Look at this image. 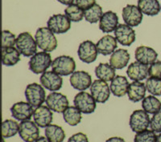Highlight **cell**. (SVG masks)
Here are the masks:
<instances>
[{
  "instance_id": "f6af8a7d",
  "label": "cell",
  "mask_w": 161,
  "mask_h": 142,
  "mask_svg": "<svg viewBox=\"0 0 161 142\" xmlns=\"http://www.w3.org/2000/svg\"><path fill=\"white\" fill-rule=\"evenodd\" d=\"M157 142H161V133L157 136Z\"/></svg>"
},
{
  "instance_id": "52a82bcc",
  "label": "cell",
  "mask_w": 161,
  "mask_h": 142,
  "mask_svg": "<svg viewBox=\"0 0 161 142\" xmlns=\"http://www.w3.org/2000/svg\"><path fill=\"white\" fill-rule=\"evenodd\" d=\"M150 121L148 113L144 110H136L130 115L129 124L132 131L138 133L147 129Z\"/></svg>"
},
{
  "instance_id": "9a60e30c",
  "label": "cell",
  "mask_w": 161,
  "mask_h": 142,
  "mask_svg": "<svg viewBox=\"0 0 161 142\" xmlns=\"http://www.w3.org/2000/svg\"><path fill=\"white\" fill-rule=\"evenodd\" d=\"M40 84L49 91H59L63 84V79L55 71H45L40 78Z\"/></svg>"
},
{
  "instance_id": "6da1fadb",
  "label": "cell",
  "mask_w": 161,
  "mask_h": 142,
  "mask_svg": "<svg viewBox=\"0 0 161 142\" xmlns=\"http://www.w3.org/2000/svg\"><path fill=\"white\" fill-rule=\"evenodd\" d=\"M35 39L39 48L46 52H51L57 47V40L54 33L48 28L37 29Z\"/></svg>"
},
{
  "instance_id": "f35d334b",
  "label": "cell",
  "mask_w": 161,
  "mask_h": 142,
  "mask_svg": "<svg viewBox=\"0 0 161 142\" xmlns=\"http://www.w3.org/2000/svg\"><path fill=\"white\" fill-rule=\"evenodd\" d=\"M149 76L161 79V61H156L149 67Z\"/></svg>"
},
{
  "instance_id": "277c9868",
  "label": "cell",
  "mask_w": 161,
  "mask_h": 142,
  "mask_svg": "<svg viewBox=\"0 0 161 142\" xmlns=\"http://www.w3.org/2000/svg\"><path fill=\"white\" fill-rule=\"evenodd\" d=\"M52 57L48 52L40 51L36 53L31 56L28 62L29 69L35 74H41L45 72L50 66H52Z\"/></svg>"
},
{
  "instance_id": "d590c367",
  "label": "cell",
  "mask_w": 161,
  "mask_h": 142,
  "mask_svg": "<svg viewBox=\"0 0 161 142\" xmlns=\"http://www.w3.org/2000/svg\"><path fill=\"white\" fill-rule=\"evenodd\" d=\"M135 142H157V136L152 130H144L136 133L134 138Z\"/></svg>"
},
{
  "instance_id": "7402d4cb",
  "label": "cell",
  "mask_w": 161,
  "mask_h": 142,
  "mask_svg": "<svg viewBox=\"0 0 161 142\" xmlns=\"http://www.w3.org/2000/svg\"><path fill=\"white\" fill-rule=\"evenodd\" d=\"M130 54L126 49H118L114 51L110 58V64L114 69H123L128 64Z\"/></svg>"
},
{
  "instance_id": "3957f363",
  "label": "cell",
  "mask_w": 161,
  "mask_h": 142,
  "mask_svg": "<svg viewBox=\"0 0 161 142\" xmlns=\"http://www.w3.org/2000/svg\"><path fill=\"white\" fill-rule=\"evenodd\" d=\"M25 97L28 103L36 109L46 100L45 90L42 85L32 83L26 87Z\"/></svg>"
},
{
  "instance_id": "9c48e42d",
  "label": "cell",
  "mask_w": 161,
  "mask_h": 142,
  "mask_svg": "<svg viewBox=\"0 0 161 142\" xmlns=\"http://www.w3.org/2000/svg\"><path fill=\"white\" fill-rule=\"evenodd\" d=\"M48 28L56 34L66 33L71 28V21L66 15L61 14L53 15L48 18L47 23Z\"/></svg>"
},
{
  "instance_id": "8fae6325",
  "label": "cell",
  "mask_w": 161,
  "mask_h": 142,
  "mask_svg": "<svg viewBox=\"0 0 161 142\" xmlns=\"http://www.w3.org/2000/svg\"><path fill=\"white\" fill-rule=\"evenodd\" d=\"M110 87L104 80H96L90 87V92L97 103L104 104L110 96Z\"/></svg>"
},
{
  "instance_id": "83f0119b",
  "label": "cell",
  "mask_w": 161,
  "mask_h": 142,
  "mask_svg": "<svg viewBox=\"0 0 161 142\" xmlns=\"http://www.w3.org/2000/svg\"><path fill=\"white\" fill-rule=\"evenodd\" d=\"M95 75L99 80L111 81L115 77V69L110 64L100 63L95 68Z\"/></svg>"
},
{
  "instance_id": "5bb4252c",
  "label": "cell",
  "mask_w": 161,
  "mask_h": 142,
  "mask_svg": "<svg viewBox=\"0 0 161 142\" xmlns=\"http://www.w3.org/2000/svg\"><path fill=\"white\" fill-rule=\"evenodd\" d=\"M122 15L125 24L130 27H137L143 20V13L136 5H126L123 9Z\"/></svg>"
},
{
  "instance_id": "2e32d148",
  "label": "cell",
  "mask_w": 161,
  "mask_h": 142,
  "mask_svg": "<svg viewBox=\"0 0 161 142\" xmlns=\"http://www.w3.org/2000/svg\"><path fill=\"white\" fill-rule=\"evenodd\" d=\"M34 111H35L34 108L29 103L23 102V101L15 103L11 108L12 117L20 121L30 120L34 114Z\"/></svg>"
},
{
  "instance_id": "4dcf8cb0",
  "label": "cell",
  "mask_w": 161,
  "mask_h": 142,
  "mask_svg": "<svg viewBox=\"0 0 161 142\" xmlns=\"http://www.w3.org/2000/svg\"><path fill=\"white\" fill-rule=\"evenodd\" d=\"M143 109L148 114H156L161 111V102L155 96H148L142 101Z\"/></svg>"
},
{
  "instance_id": "7c38bea8",
  "label": "cell",
  "mask_w": 161,
  "mask_h": 142,
  "mask_svg": "<svg viewBox=\"0 0 161 142\" xmlns=\"http://www.w3.org/2000/svg\"><path fill=\"white\" fill-rule=\"evenodd\" d=\"M46 104L50 109L58 113H63L69 107V100L62 93L53 92L46 97Z\"/></svg>"
},
{
  "instance_id": "d4e9b609",
  "label": "cell",
  "mask_w": 161,
  "mask_h": 142,
  "mask_svg": "<svg viewBox=\"0 0 161 142\" xmlns=\"http://www.w3.org/2000/svg\"><path fill=\"white\" fill-rule=\"evenodd\" d=\"M146 86L145 84L141 83L139 81H134L129 84L127 95L130 101L134 103L139 102L140 100L145 98L146 94Z\"/></svg>"
},
{
  "instance_id": "7a4b0ae2",
  "label": "cell",
  "mask_w": 161,
  "mask_h": 142,
  "mask_svg": "<svg viewBox=\"0 0 161 142\" xmlns=\"http://www.w3.org/2000/svg\"><path fill=\"white\" fill-rule=\"evenodd\" d=\"M16 48L25 57L33 56L37 53V44L29 32L20 33L16 38Z\"/></svg>"
},
{
  "instance_id": "4316f807",
  "label": "cell",
  "mask_w": 161,
  "mask_h": 142,
  "mask_svg": "<svg viewBox=\"0 0 161 142\" xmlns=\"http://www.w3.org/2000/svg\"><path fill=\"white\" fill-rule=\"evenodd\" d=\"M20 52L14 47H6L2 50V62L5 66H14L19 62Z\"/></svg>"
},
{
  "instance_id": "ac0fdd59",
  "label": "cell",
  "mask_w": 161,
  "mask_h": 142,
  "mask_svg": "<svg viewBox=\"0 0 161 142\" xmlns=\"http://www.w3.org/2000/svg\"><path fill=\"white\" fill-rule=\"evenodd\" d=\"M33 119H34V122L40 128L48 127L53 122V112L48 106L41 105L35 109L33 114Z\"/></svg>"
},
{
  "instance_id": "1f68e13d",
  "label": "cell",
  "mask_w": 161,
  "mask_h": 142,
  "mask_svg": "<svg viewBox=\"0 0 161 142\" xmlns=\"http://www.w3.org/2000/svg\"><path fill=\"white\" fill-rule=\"evenodd\" d=\"M19 130V124L13 120H6L2 123V135L3 138L14 137Z\"/></svg>"
},
{
  "instance_id": "f1b7e54d",
  "label": "cell",
  "mask_w": 161,
  "mask_h": 142,
  "mask_svg": "<svg viewBox=\"0 0 161 142\" xmlns=\"http://www.w3.org/2000/svg\"><path fill=\"white\" fill-rule=\"evenodd\" d=\"M45 137L50 142H62L65 138V133L60 126L50 124L45 128Z\"/></svg>"
},
{
  "instance_id": "484cf974",
  "label": "cell",
  "mask_w": 161,
  "mask_h": 142,
  "mask_svg": "<svg viewBox=\"0 0 161 142\" xmlns=\"http://www.w3.org/2000/svg\"><path fill=\"white\" fill-rule=\"evenodd\" d=\"M138 8L143 14L149 16L158 15L161 10L158 0H138Z\"/></svg>"
},
{
  "instance_id": "cb8c5ba5",
  "label": "cell",
  "mask_w": 161,
  "mask_h": 142,
  "mask_svg": "<svg viewBox=\"0 0 161 142\" xmlns=\"http://www.w3.org/2000/svg\"><path fill=\"white\" fill-rule=\"evenodd\" d=\"M129 83L127 79L123 76H116L110 83V91L114 96L117 97H123L127 94Z\"/></svg>"
},
{
  "instance_id": "ffe728a7",
  "label": "cell",
  "mask_w": 161,
  "mask_h": 142,
  "mask_svg": "<svg viewBox=\"0 0 161 142\" xmlns=\"http://www.w3.org/2000/svg\"><path fill=\"white\" fill-rule=\"evenodd\" d=\"M126 74L133 81H141L149 76V67L147 65L138 62H133L128 66Z\"/></svg>"
},
{
  "instance_id": "60d3db41",
  "label": "cell",
  "mask_w": 161,
  "mask_h": 142,
  "mask_svg": "<svg viewBox=\"0 0 161 142\" xmlns=\"http://www.w3.org/2000/svg\"><path fill=\"white\" fill-rule=\"evenodd\" d=\"M68 142H89L88 137L85 133H77L69 137Z\"/></svg>"
},
{
  "instance_id": "b9f144b4",
  "label": "cell",
  "mask_w": 161,
  "mask_h": 142,
  "mask_svg": "<svg viewBox=\"0 0 161 142\" xmlns=\"http://www.w3.org/2000/svg\"><path fill=\"white\" fill-rule=\"evenodd\" d=\"M106 142H126L125 140L122 137H110L109 138L108 140H106Z\"/></svg>"
},
{
  "instance_id": "ab89813d",
  "label": "cell",
  "mask_w": 161,
  "mask_h": 142,
  "mask_svg": "<svg viewBox=\"0 0 161 142\" xmlns=\"http://www.w3.org/2000/svg\"><path fill=\"white\" fill-rule=\"evenodd\" d=\"M95 2L96 0H76V4L83 11H86L95 5Z\"/></svg>"
},
{
  "instance_id": "e575fe53",
  "label": "cell",
  "mask_w": 161,
  "mask_h": 142,
  "mask_svg": "<svg viewBox=\"0 0 161 142\" xmlns=\"http://www.w3.org/2000/svg\"><path fill=\"white\" fill-rule=\"evenodd\" d=\"M147 90L153 96H161V79L150 77L145 83Z\"/></svg>"
},
{
  "instance_id": "74e56055",
  "label": "cell",
  "mask_w": 161,
  "mask_h": 142,
  "mask_svg": "<svg viewBox=\"0 0 161 142\" xmlns=\"http://www.w3.org/2000/svg\"><path fill=\"white\" fill-rule=\"evenodd\" d=\"M151 129L155 133H161V111L154 114L150 121Z\"/></svg>"
},
{
  "instance_id": "8d00e7d4",
  "label": "cell",
  "mask_w": 161,
  "mask_h": 142,
  "mask_svg": "<svg viewBox=\"0 0 161 142\" xmlns=\"http://www.w3.org/2000/svg\"><path fill=\"white\" fill-rule=\"evenodd\" d=\"M16 44L15 35L10 31L4 30L2 33V48L14 47Z\"/></svg>"
},
{
  "instance_id": "836d02e7",
  "label": "cell",
  "mask_w": 161,
  "mask_h": 142,
  "mask_svg": "<svg viewBox=\"0 0 161 142\" xmlns=\"http://www.w3.org/2000/svg\"><path fill=\"white\" fill-rule=\"evenodd\" d=\"M103 9L98 4H95L91 8L85 11V18L87 22L90 24H95L100 21L101 18L103 16Z\"/></svg>"
},
{
  "instance_id": "44dd1931",
  "label": "cell",
  "mask_w": 161,
  "mask_h": 142,
  "mask_svg": "<svg viewBox=\"0 0 161 142\" xmlns=\"http://www.w3.org/2000/svg\"><path fill=\"white\" fill-rule=\"evenodd\" d=\"M119 25V17L111 11L103 13L99 21V28L104 33H110L114 31Z\"/></svg>"
},
{
  "instance_id": "d6986e66",
  "label": "cell",
  "mask_w": 161,
  "mask_h": 142,
  "mask_svg": "<svg viewBox=\"0 0 161 142\" xmlns=\"http://www.w3.org/2000/svg\"><path fill=\"white\" fill-rule=\"evenodd\" d=\"M135 57L138 62L145 65H150L156 61L158 54L153 48L147 46L138 47L135 51Z\"/></svg>"
},
{
  "instance_id": "8992f818",
  "label": "cell",
  "mask_w": 161,
  "mask_h": 142,
  "mask_svg": "<svg viewBox=\"0 0 161 142\" xmlns=\"http://www.w3.org/2000/svg\"><path fill=\"white\" fill-rule=\"evenodd\" d=\"M73 104L82 113L90 114L95 111L97 102L92 95L83 91L76 95L73 99Z\"/></svg>"
},
{
  "instance_id": "30bf717a",
  "label": "cell",
  "mask_w": 161,
  "mask_h": 142,
  "mask_svg": "<svg viewBox=\"0 0 161 142\" xmlns=\"http://www.w3.org/2000/svg\"><path fill=\"white\" fill-rule=\"evenodd\" d=\"M19 134L24 141L35 142L40 137L39 126L30 120H24L19 124Z\"/></svg>"
},
{
  "instance_id": "ba28073f",
  "label": "cell",
  "mask_w": 161,
  "mask_h": 142,
  "mask_svg": "<svg viewBox=\"0 0 161 142\" xmlns=\"http://www.w3.org/2000/svg\"><path fill=\"white\" fill-rule=\"evenodd\" d=\"M79 59L86 64H91L97 59L98 51L97 46L90 40H86L80 43L77 50Z\"/></svg>"
},
{
  "instance_id": "5b68a950",
  "label": "cell",
  "mask_w": 161,
  "mask_h": 142,
  "mask_svg": "<svg viewBox=\"0 0 161 142\" xmlns=\"http://www.w3.org/2000/svg\"><path fill=\"white\" fill-rule=\"evenodd\" d=\"M52 68L53 71L60 76H67L72 75L76 68L75 60L69 55H60L53 60Z\"/></svg>"
},
{
  "instance_id": "4fadbf2b",
  "label": "cell",
  "mask_w": 161,
  "mask_h": 142,
  "mask_svg": "<svg viewBox=\"0 0 161 142\" xmlns=\"http://www.w3.org/2000/svg\"><path fill=\"white\" fill-rule=\"evenodd\" d=\"M114 36L118 42L123 46L131 45L136 41V31L126 24H119L114 31Z\"/></svg>"
},
{
  "instance_id": "e0dca14e",
  "label": "cell",
  "mask_w": 161,
  "mask_h": 142,
  "mask_svg": "<svg viewBox=\"0 0 161 142\" xmlns=\"http://www.w3.org/2000/svg\"><path fill=\"white\" fill-rule=\"evenodd\" d=\"M69 81L73 88L81 92L88 89L92 85L91 76L84 71H74L70 76Z\"/></svg>"
},
{
  "instance_id": "7bdbcfd3",
  "label": "cell",
  "mask_w": 161,
  "mask_h": 142,
  "mask_svg": "<svg viewBox=\"0 0 161 142\" xmlns=\"http://www.w3.org/2000/svg\"><path fill=\"white\" fill-rule=\"evenodd\" d=\"M59 3H60L64 4V5H71V4H73V3L74 2V0H57Z\"/></svg>"
},
{
  "instance_id": "d6a6232c",
  "label": "cell",
  "mask_w": 161,
  "mask_h": 142,
  "mask_svg": "<svg viewBox=\"0 0 161 142\" xmlns=\"http://www.w3.org/2000/svg\"><path fill=\"white\" fill-rule=\"evenodd\" d=\"M64 14L72 22H80L85 16V11L77 4H71L64 9Z\"/></svg>"
},
{
  "instance_id": "f546056e",
  "label": "cell",
  "mask_w": 161,
  "mask_h": 142,
  "mask_svg": "<svg viewBox=\"0 0 161 142\" xmlns=\"http://www.w3.org/2000/svg\"><path fill=\"white\" fill-rule=\"evenodd\" d=\"M63 118L67 124L71 126H76L81 120V112L75 106H69L63 113Z\"/></svg>"
},
{
  "instance_id": "603a6c76",
  "label": "cell",
  "mask_w": 161,
  "mask_h": 142,
  "mask_svg": "<svg viewBox=\"0 0 161 142\" xmlns=\"http://www.w3.org/2000/svg\"><path fill=\"white\" fill-rule=\"evenodd\" d=\"M96 46L98 53L103 55H109L117 48V39L112 35H106L99 39Z\"/></svg>"
},
{
  "instance_id": "ee69618b",
  "label": "cell",
  "mask_w": 161,
  "mask_h": 142,
  "mask_svg": "<svg viewBox=\"0 0 161 142\" xmlns=\"http://www.w3.org/2000/svg\"><path fill=\"white\" fill-rule=\"evenodd\" d=\"M35 142H50L46 137H40Z\"/></svg>"
}]
</instances>
